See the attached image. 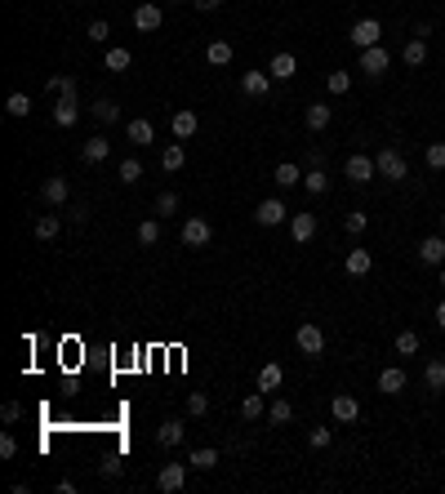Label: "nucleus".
Returning <instances> with one entry per match:
<instances>
[{
	"label": "nucleus",
	"mask_w": 445,
	"mask_h": 494,
	"mask_svg": "<svg viewBox=\"0 0 445 494\" xmlns=\"http://www.w3.org/2000/svg\"><path fill=\"white\" fill-rule=\"evenodd\" d=\"M374 165H378V178H388V183H405L410 178V160H405L401 147H383V152L374 156Z\"/></svg>",
	"instance_id": "f257e3e1"
},
{
	"label": "nucleus",
	"mask_w": 445,
	"mask_h": 494,
	"mask_svg": "<svg viewBox=\"0 0 445 494\" xmlns=\"http://www.w3.org/2000/svg\"><path fill=\"white\" fill-rule=\"evenodd\" d=\"M294 343H299V352H303V356L317 361V356L325 352V329H321L317 321H303L299 329H294Z\"/></svg>",
	"instance_id": "f03ea898"
},
{
	"label": "nucleus",
	"mask_w": 445,
	"mask_h": 494,
	"mask_svg": "<svg viewBox=\"0 0 445 494\" xmlns=\"http://www.w3.org/2000/svg\"><path fill=\"white\" fill-rule=\"evenodd\" d=\"M343 174H348V183H356V187H366V183H374V174H378V165H374V156H348L343 160Z\"/></svg>",
	"instance_id": "7ed1b4c3"
},
{
	"label": "nucleus",
	"mask_w": 445,
	"mask_h": 494,
	"mask_svg": "<svg viewBox=\"0 0 445 494\" xmlns=\"http://www.w3.org/2000/svg\"><path fill=\"white\" fill-rule=\"evenodd\" d=\"M348 40H352L356 49H370V45H383V23H378V18H361V23H352V31H348Z\"/></svg>",
	"instance_id": "20e7f679"
},
{
	"label": "nucleus",
	"mask_w": 445,
	"mask_h": 494,
	"mask_svg": "<svg viewBox=\"0 0 445 494\" xmlns=\"http://www.w3.org/2000/svg\"><path fill=\"white\" fill-rule=\"evenodd\" d=\"M392 67V54H388V49L383 45H370V49H361V72H366V76H383Z\"/></svg>",
	"instance_id": "39448f33"
},
{
	"label": "nucleus",
	"mask_w": 445,
	"mask_h": 494,
	"mask_svg": "<svg viewBox=\"0 0 445 494\" xmlns=\"http://www.w3.org/2000/svg\"><path fill=\"white\" fill-rule=\"evenodd\" d=\"M290 219V209L276 201V196H268V201H258V209H254V223L258 227H281Z\"/></svg>",
	"instance_id": "423d86ee"
},
{
	"label": "nucleus",
	"mask_w": 445,
	"mask_h": 494,
	"mask_svg": "<svg viewBox=\"0 0 445 494\" xmlns=\"http://www.w3.org/2000/svg\"><path fill=\"white\" fill-rule=\"evenodd\" d=\"M209 241H214V227L205 219H187L183 223V245H187V250H205Z\"/></svg>",
	"instance_id": "0eeeda50"
},
{
	"label": "nucleus",
	"mask_w": 445,
	"mask_h": 494,
	"mask_svg": "<svg viewBox=\"0 0 445 494\" xmlns=\"http://www.w3.org/2000/svg\"><path fill=\"white\" fill-rule=\"evenodd\" d=\"M329 415H334L339 423H348V427H352V423L361 419V401L352 397V392H339V397L329 401Z\"/></svg>",
	"instance_id": "6e6552de"
},
{
	"label": "nucleus",
	"mask_w": 445,
	"mask_h": 494,
	"mask_svg": "<svg viewBox=\"0 0 445 494\" xmlns=\"http://www.w3.org/2000/svg\"><path fill=\"white\" fill-rule=\"evenodd\" d=\"M156 485L165 490V494H178L187 485V463H165L160 472H156Z\"/></svg>",
	"instance_id": "1a4fd4ad"
},
{
	"label": "nucleus",
	"mask_w": 445,
	"mask_h": 494,
	"mask_svg": "<svg viewBox=\"0 0 445 494\" xmlns=\"http://www.w3.org/2000/svg\"><path fill=\"white\" fill-rule=\"evenodd\" d=\"M419 263H427V268H445V236H423L419 241Z\"/></svg>",
	"instance_id": "9d476101"
},
{
	"label": "nucleus",
	"mask_w": 445,
	"mask_h": 494,
	"mask_svg": "<svg viewBox=\"0 0 445 494\" xmlns=\"http://www.w3.org/2000/svg\"><path fill=\"white\" fill-rule=\"evenodd\" d=\"M405 383H410V374L401 366H388L383 374H378V392H383V397H401Z\"/></svg>",
	"instance_id": "9b49d317"
},
{
	"label": "nucleus",
	"mask_w": 445,
	"mask_h": 494,
	"mask_svg": "<svg viewBox=\"0 0 445 494\" xmlns=\"http://www.w3.org/2000/svg\"><path fill=\"white\" fill-rule=\"evenodd\" d=\"M272 89V72H241V94L245 98H263Z\"/></svg>",
	"instance_id": "f8f14e48"
},
{
	"label": "nucleus",
	"mask_w": 445,
	"mask_h": 494,
	"mask_svg": "<svg viewBox=\"0 0 445 494\" xmlns=\"http://www.w3.org/2000/svg\"><path fill=\"white\" fill-rule=\"evenodd\" d=\"M40 196H45V201L49 205H67V196H72V183H67V178H45V187H40Z\"/></svg>",
	"instance_id": "ddd939ff"
},
{
	"label": "nucleus",
	"mask_w": 445,
	"mask_h": 494,
	"mask_svg": "<svg viewBox=\"0 0 445 494\" xmlns=\"http://www.w3.org/2000/svg\"><path fill=\"white\" fill-rule=\"evenodd\" d=\"M290 236L299 245H307L312 236H317V214H294V219H290Z\"/></svg>",
	"instance_id": "4468645a"
},
{
	"label": "nucleus",
	"mask_w": 445,
	"mask_h": 494,
	"mask_svg": "<svg viewBox=\"0 0 445 494\" xmlns=\"http://www.w3.org/2000/svg\"><path fill=\"white\" fill-rule=\"evenodd\" d=\"M183 432H187V427L178 423V419H165V423L156 427V441H160L165 450H174V446H183Z\"/></svg>",
	"instance_id": "2eb2a0df"
},
{
	"label": "nucleus",
	"mask_w": 445,
	"mask_h": 494,
	"mask_svg": "<svg viewBox=\"0 0 445 494\" xmlns=\"http://www.w3.org/2000/svg\"><path fill=\"white\" fill-rule=\"evenodd\" d=\"M170 129H174V138H192L196 134V129H201V121H196V111H174V116H170Z\"/></svg>",
	"instance_id": "dca6fc26"
},
{
	"label": "nucleus",
	"mask_w": 445,
	"mask_h": 494,
	"mask_svg": "<svg viewBox=\"0 0 445 494\" xmlns=\"http://www.w3.org/2000/svg\"><path fill=\"white\" fill-rule=\"evenodd\" d=\"M76 121H80L76 98H58V103H54V125H58V129H72Z\"/></svg>",
	"instance_id": "f3484780"
},
{
	"label": "nucleus",
	"mask_w": 445,
	"mask_h": 494,
	"mask_svg": "<svg viewBox=\"0 0 445 494\" xmlns=\"http://www.w3.org/2000/svg\"><path fill=\"white\" fill-rule=\"evenodd\" d=\"M423 388H427V392H445V361H441V356H432V361L423 366Z\"/></svg>",
	"instance_id": "a211bd4d"
},
{
	"label": "nucleus",
	"mask_w": 445,
	"mask_h": 494,
	"mask_svg": "<svg viewBox=\"0 0 445 494\" xmlns=\"http://www.w3.org/2000/svg\"><path fill=\"white\" fill-rule=\"evenodd\" d=\"M329 116H334V111H329V103H312V107L303 111V121H307V129H312V134L329 129Z\"/></svg>",
	"instance_id": "6ab92c4d"
},
{
	"label": "nucleus",
	"mask_w": 445,
	"mask_h": 494,
	"mask_svg": "<svg viewBox=\"0 0 445 494\" xmlns=\"http://www.w3.org/2000/svg\"><path fill=\"white\" fill-rule=\"evenodd\" d=\"M401 58H405V67H423V62H427V40H419V36H410L405 40V49H401Z\"/></svg>",
	"instance_id": "aec40b11"
},
{
	"label": "nucleus",
	"mask_w": 445,
	"mask_h": 494,
	"mask_svg": "<svg viewBox=\"0 0 445 494\" xmlns=\"http://www.w3.org/2000/svg\"><path fill=\"white\" fill-rule=\"evenodd\" d=\"M268 72H272L276 80H294V72H299V58H294L290 49H281V54L272 58V67H268Z\"/></svg>",
	"instance_id": "412c9836"
},
{
	"label": "nucleus",
	"mask_w": 445,
	"mask_h": 494,
	"mask_svg": "<svg viewBox=\"0 0 445 494\" xmlns=\"http://www.w3.org/2000/svg\"><path fill=\"white\" fill-rule=\"evenodd\" d=\"M125 134H129V143H134V147H147V143H156V129H152V121H129L125 125Z\"/></svg>",
	"instance_id": "4be33fe9"
},
{
	"label": "nucleus",
	"mask_w": 445,
	"mask_h": 494,
	"mask_svg": "<svg viewBox=\"0 0 445 494\" xmlns=\"http://www.w3.org/2000/svg\"><path fill=\"white\" fill-rule=\"evenodd\" d=\"M80 156H85V160H89V165H103V160H107V156H111V143H107V138H103V134H94V138H89V143H85V147H80Z\"/></svg>",
	"instance_id": "5701e85b"
},
{
	"label": "nucleus",
	"mask_w": 445,
	"mask_h": 494,
	"mask_svg": "<svg viewBox=\"0 0 445 494\" xmlns=\"http://www.w3.org/2000/svg\"><path fill=\"white\" fill-rule=\"evenodd\" d=\"M205 62L209 67H227V62H232V40H209L205 45Z\"/></svg>",
	"instance_id": "b1692460"
},
{
	"label": "nucleus",
	"mask_w": 445,
	"mask_h": 494,
	"mask_svg": "<svg viewBox=\"0 0 445 494\" xmlns=\"http://www.w3.org/2000/svg\"><path fill=\"white\" fill-rule=\"evenodd\" d=\"M263 397H268V392H250V397L241 401V419H245V423H254V419L268 415V401H263Z\"/></svg>",
	"instance_id": "393cba45"
},
{
	"label": "nucleus",
	"mask_w": 445,
	"mask_h": 494,
	"mask_svg": "<svg viewBox=\"0 0 445 494\" xmlns=\"http://www.w3.org/2000/svg\"><path fill=\"white\" fill-rule=\"evenodd\" d=\"M281 383H285V370L276 366V361H268V366L258 370V392H276Z\"/></svg>",
	"instance_id": "a878e982"
},
{
	"label": "nucleus",
	"mask_w": 445,
	"mask_h": 494,
	"mask_svg": "<svg viewBox=\"0 0 445 494\" xmlns=\"http://www.w3.org/2000/svg\"><path fill=\"white\" fill-rule=\"evenodd\" d=\"M183 165H187V152H183V143H170V147L160 152V170H165V174L183 170Z\"/></svg>",
	"instance_id": "bb28decb"
},
{
	"label": "nucleus",
	"mask_w": 445,
	"mask_h": 494,
	"mask_svg": "<svg viewBox=\"0 0 445 494\" xmlns=\"http://www.w3.org/2000/svg\"><path fill=\"white\" fill-rule=\"evenodd\" d=\"M134 27L138 31H156L160 27V5H138L134 9Z\"/></svg>",
	"instance_id": "cd10ccee"
},
{
	"label": "nucleus",
	"mask_w": 445,
	"mask_h": 494,
	"mask_svg": "<svg viewBox=\"0 0 445 494\" xmlns=\"http://www.w3.org/2000/svg\"><path fill=\"white\" fill-rule=\"evenodd\" d=\"M374 254L370 250H348V276H370Z\"/></svg>",
	"instance_id": "c85d7f7f"
},
{
	"label": "nucleus",
	"mask_w": 445,
	"mask_h": 494,
	"mask_svg": "<svg viewBox=\"0 0 445 494\" xmlns=\"http://www.w3.org/2000/svg\"><path fill=\"white\" fill-rule=\"evenodd\" d=\"M299 183H303V170H299L294 160H281V165H276V187H299Z\"/></svg>",
	"instance_id": "c756f323"
},
{
	"label": "nucleus",
	"mask_w": 445,
	"mask_h": 494,
	"mask_svg": "<svg viewBox=\"0 0 445 494\" xmlns=\"http://www.w3.org/2000/svg\"><path fill=\"white\" fill-rule=\"evenodd\" d=\"M187 468H201V472H209V468H219V450H209V446H201V450H192V454H187Z\"/></svg>",
	"instance_id": "7c9ffc66"
},
{
	"label": "nucleus",
	"mask_w": 445,
	"mask_h": 494,
	"mask_svg": "<svg viewBox=\"0 0 445 494\" xmlns=\"http://www.w3.org/2000/svg\"><path fill=\"white\" fill-rule=\"evenodd\" d=\"M129 62H134V54H129V49H121V45H111L107 58H103V67H107V72H125Z\"/></svg>",
	"instance_id": "2f4dec72"
},
{
	"label": "nucleus",
	"mask_w": 445,
	"mask_h": 494,
	"mask_svg": "<svg viewBox=\"0 0 445 494\" xmlns=\"http://www.w3.org/2000/svg\"><path fill=\"white\" fill-rule=\"evenodd\" d=\"M62 232V219H58V214H45V219H36V236L40 241H54Z\"/></svg>",
	"instance_id": "473e14b6"
},
{
	"label": "nucleus",
	"mask_w": 445,
	"mask_h": 494,
	"mask_svg": "<svg viewBox=\"0 0 445 494\" xmlns=\"http://www.w3.org/2000/svg\"><path fill=\"white\" fill-rule=\"evenodd\" d=\"M419 348H423V339L414 334V329H401V334H397V352L401 356H419Z\"/></svg>",
	"instance_id": "72a5a7b5"
},
{
	"label": "nucleus",
	"mask_w": 445,
	"mask_h": 494,
	"mask_svg": "<svg viewBox=\"0 0 445 494\" xmlns=\"http://www.w3.org/2000/svg\"><path fill=\"white\" fill-rule=\"evenodd\" d=\"M268 419H272V427H281V423H290V419H294V405H290V401H281V397H276V401L268 405Z\"/></svg>",
	"instance_id": "f704fd0d"
},
{
	"label": "nucleus",
	"mask_w": 445,
	"mask_h": 494,
	"mask_svg": "<svg viewBox=\"0 0 445 494\" xmlns=\"http://www.w3.org/2000/svg\"><path fill=\"white\" fill-rule=\"evenodd\" d=\"M303 187H307V196H321V192H329V178H325V170H307V174H303Z\"/></svg>",
	"instance_id": "c9c22d12"
},
{
	"label": "nucleus",
	"mask_w": 445,
	"mask_h": 494,
	"mask_svg": "<svg viewBox=\"0 0 445 494\" xmlns=\"http://www.w3.org/2000/svg\"><path fill=\"white\" fill-rule=\"evenodd\" d=\"M5 111H9V116H18V121L31 116V98H27V94H9V98H5Z\"/></svg>",
	"instance_id": "e433bc0d"
},
{
	"label": "nucleus",
	"mask_w": 445,
	"mask_h": 494,
	"mask_svg": "<svg viewBox=\"0 0 445 494\" xmlns=\"http://www.w3.org/2000/svg\"><path fill=\"white\" fill-rule=\"evenodd\" d=\"M94 116L103 121V125H111V121H121V107L111 103V98H98V103H94Z\"/></svg>",
	"instance_id": "4c0bfd02"
},
{
	"label": "nucleus",
	"mask_w": 445,
	"mask_h": 494,
	"mask_svg": "<svg viewBox=\"0 0 445 494\" xmlns=\"http://www.w3.org/2000/svg\"><path fill=\"white\" fill-rule=\"evenodd\" d=\"M343 227H348V236H361V232L370 227V219H366L361 209H348V214H343Z\"/></svg>",
	"instance_id": "58836bf2"
},
{
	"label": "nucleus",
	"mask_w": 445,
	"mask_h": 494,
	"mask_svg": "<svg viewBox=\"0 0 445 494\" xmlns=\"http://www.w3.org/2000/svg\"><path fill=\"white\" fill-rule=\"evenodd\" d=\"M325 89H329V94H348V89H352V72H329V76H325Z\"/></svg>",
	"instance_id": "ea45409f"
},
{
	"label": "nucleus",
	"mask_w": 445,
	"mask_h": 494,
	"mask_svg": "<svg viewBox=\"0 0 445 494\" xmlns=\"http://www.w3.org/2000/svg\"><path fill=\"white\" fill-rule=\"evenodd\" d=\"M49 94H58V98H76V80H72V76H49Z\"/></svg>",
	"instance_id": "a19ab883"
},
{
	"label": "nucleus",
	"mask_w": 445,
	"mask_h": 494,
	"mask_svg": "<svg viewBox=\"0 0 445 494\" xmlns=\"http://www.w3.org/2000/svg\"><path fill=\"white\" fill-rule=\"evenodd\" d=\"M187 415L192 419H205L209 415V397H205V392H192V397H187Z\"/></svg>",
	"instance_id": "79ce46f5"
},
{
	"label": "nucleus",
	"mask_w": 445,
	"mask_h": 494,
	"mask_svg": "<svg viewBox=\"0 0 445 494\" xmlns=\"http://www.w3.org/2000/svg\"><path fill=\"white\" fill-rule=\"evenodd\" d=\"M423 160H427V170H445V143H427Z\"/></svg>",
	"instance_id": "37998d69"
},
{
	"label": "nucleus",
	"mask_w": 445,
	"mask_h": 494,
	"mask_svg": "<svg viewBox=\"0 0 445 494\" xmlns=\"http://www.w3.org/2000/svg\"><path fill=\"white\" fill-rule=\"evenodd\" d=\"M156 241H160V223H156V219L138 223V245H156Z\"/></svg>",
	"instance_id": "c03bdc74"
},
{
	"label": "nucleus",
	"mask_w": 445,
	"mask_h": 494,
	"mask_svg": "<svg viewBox=\"0 0 445 494\" xmlns=\"http://www.w3.org/2000/svg\"><path fill=\"white\" fill-rule=\"evenodd\" d=\"M329 441H334V432H329V427H312V432H307V446H312V450H329Z\"/></svg>",
	"instance_id": "a18cd8bd"
},
{
	"label": "nucleus",
	"mask_w": 445,
	"mask_h": 494,
	"mask_svg": "<svg viewBox=\"0 0 445 494\" xmlns=\"http://www.w3.org/2000/svg\"><path fill=\"white\" fill-rule=\"evenodd\" d=\"M85 36H89L94 45H107V36H111V27H107V18H94V23H89V31H85Z\"/></svg>",
	"instance_id": "49530a36"
},
{
	"label": "nucleus",
	"mask_w": 445,
	"mask_h": 494,
	"mask_svg": "<svg viewBox=\"0 0 445 494\" xmlns=\"http://www.w3.org/2000/svg\"><path fill=\"white\" fill-rule=\"evenodd\" d=\"M138 178H143V165H138L134 156L121 160V183H138Z\"/></svg>",
	"instance_id": "de8ad7c7"
},
{
	"label": "nucleus",
	"mask_w": 445,
	"mask_h": 494,
	"mask_svg": "<svg viewBox=\"0 0 445 494\" xmlns=\"http://www.w3.org/2000/svg\"><path fill=\"white\" fill-rule=\"evenodd\" d=\"M174 209H178V196L174 192H160L156 196V214H174Z\"/></svg>",
	"instance_id": "09e8293b"
},
{
	"label": "nucleus",
	"mask_w": 445,
	"mask_h": 494,
	"mask_svg": "<svg viewBox=\"0 0 445 494\" xmlns=\"http://www.w3.org/2000/svg\"><path fill=\"white\" fill-rule=\"evenodd\" d=\"M0 419H5V423H18L23 419V405L18 401H5V405H0Z\"/></svg>",
	"instance_id": "8fccbe9b"
},
{
	"label": "nucleus",
	"mask_w": 445,
	"mask_h": 494,
	"mask_svg": "<svg viewBox=\"0 0 445 494\" xmlns=\"http://www.w3.org/2000/svg\"><path fill=\"white\" fill-rule=\"evenodd\" d=\"M13 454H18V441L5 432V437H0V459H13Z\"/></svg>",
	"instance_id": "3c124183"
},
{
	"label": "nucleus",
	"mask_w": 445,
	"mask_h": 494,
	"mask_svg": "<svg viewBox=\"0 0 445 494\" xmlns=\"http://www.w3.org/2000/svg\"><path fill=\"white\" fill-rule=\"evenodd\" d=\"M103 476H111V481L121 476V459H116V454H111V459H103Z\"/></svg>",
	"instance_id": "603ef678"
},
{
	"label": "nucleus",
	"mask_w": 445,
	"mask_h": 494,
	"mask_svg": "<svg viewBox=\"0 0 445 494\" xmlns=\"http://www.w3.org/2000/svg\"><path fill=\"white\" fill-rule=\"evenodd\" d=\"M192 5H196V9H201V13H214V9H219V5H223V0H192Z\"/></svg>",
	"instance_id": "864d4df0"
},
{
	"label": "nucleus",
	"mask_w": 445,
	"mask_h": 494,
	"mask_svg": "<svg viewBox=\"0 0 445 494\" xmlns=\"http://www.w3.org/2000/svg\"><path fill=\"white\" fill-rule=\"evenodd\" d=\"M436 325H441V329H445V303H441V307H436Z\"/></svg>",
	"instance_id": "5fc2aeb1"
},
{
	"label": "nucleus",
	"mask_w": 445,
	"mask_h": 494,
	"mask_svg": "<svg viewBox=\"0 0 445 494\" xmlns=\"http://www.w3.org/2000/svg\"><path fill=\"white\" fill-rule=\"evenodd\" d=\"M436 285H441V290H445V268H441V276H436Z\"/></svg>",
	"instance_id": "6e6d98bb"
},
{
	"label": "nucleus",
	"mask_w": 445,
	"mask_h": 494,
	"mask_svg": "<svg viewBox=\"0 0 445 494\" xmlns=\"http://www.w3.org/2000/svg\"><path fill=\"white\" fill-rule=\"evenodd\" d=\"M441 227H445V209H441Z\"/></svg>",
	"instance_id": "4d7b16f0"
}]
</instances>
